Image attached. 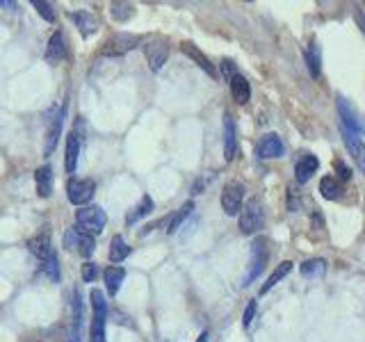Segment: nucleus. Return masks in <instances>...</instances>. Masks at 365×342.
<instances>
[{
  "instance_id": "obj_39",
  "label": "nucleus",
  "mask_w": 365,
  "mask_h": 342,
  "mask_svg": "<svg viewBox=\"0 0 365 342\" xmlns=\"http://www.w3.org/2000/svg\"><path fill=\"white\" fill-rule=\"evenodd\" d=\"M0 7H9V9H16V3H11V0H0Z\"/></svg>"
},
{
  "instance_id": "obj_31",
  "label": "nucleus",
  "mask_w": 365,
  "mask_h": 342,
  "mask_svg": "<svg viewBox=\"0 0 365 342\" xmlns=\"http://www.w3.org/2000/svg\"><path fill=\"white\" fill-rule=\"evenodd\" d=\"M41 274H46V276H48L53 283L60 281V265H57V254H55V251L41 262Z\"/></svg>"
},
{
  "instance_id": "obj_11",
  "label": "nucleus",
  "mask_w": 365,
  "mask_h": 342,
  "mask_svg": "<svg viewBox=\"0 0 365 342\" xmlns=\"http://www.w3.org/2000/svg\"><path fill=\"white\" fill-rule=\"evenodd\" d=\"M319 169V160L313 155V153H306L302 155L299 160H297V165H294V178L299 185H304V182H308L313 178V174Z\"/></svg>"
},
{
  "instance_id": "obj_21",
  "label": "nucleus",
  "mask_w": 365,
  "mask_h": 342,
  "mask_svg": "<svg viewBox=\"0 0 365 342\" xmlns=\"http://www.w3.org/2000/svg\"><path fill=\"white\" fill-rule=\"evenodd\" d=\"M123 279H125V269L123 267H108L106 269V274H103V281H106V290H108L110 296H114L119 292Z\"/></svg>"
},
{
  "instance_id": "obj_33",
  "label": "nucleus",
  "mask_w": 365,
  "mask_h": 342,
  "mask_svg": "<svg viewBox=\"0 0 365 342\" xmlns=\"http://www.w3.org/2000/svg\"><path fill=\"white\" fill-rule=\"evenodd\" d=\"M32 7L39 11V16L41 19H46V21H55V9H53V5L51 3H46V0H32Z\"/></svg>"
},
{
  "instance_id": "obj_37",
  "label": "nucleus",
  "mask_w": 365,
  "mask_h": 342,
  "mask_svg": "<svg viewBox=\"0 0 365 342\" xmlns=\"http://www.w3.org/2000/svg\"><path fill=\"white\" fill-rule=\"evenodd\" d=\"M334 169L338 171L340 180H349V178H351V169H349L345 162H342V160H336V162H334Z\"/></svg>"
},
{
  "instance_id": "obj_30",
  "label": "nucleus",
  "mask_w": 365,
  "mask_h": 342,
  "mask_svg": "<svg viewBox=\"0 0 365 342\" xmlns=\"http://www.w3.org/2000/svg\"><path fill=\"white\" fill-rule=\"evenodd\" d=\"M324 271H327V260H322V258H313V260L302 262V274H304V276L315 279V276H322Z\"/></svg>"
},
{
  "instance_id": "obj_26",
  "label": "nucleus",
  "mask_w": 365,
  "mask_h": 342,
  "mask_svg": "<svg viewBox=\"0 0 365 342\" xmlns=\"http://www.w3.org/2000/svg\"><path fill=\"white\" fill-rule=\"evenodd\" d=\"M110 14H112L114 21L125 23V21H130L135 16V5H130V3H110Z\"/></svg>"
},
{
  "instance_id": "obj_7",
  "label": "nucleus",
  "mask_w": 365,
  "mask_h": 342,
  "mask_svg": "<svg viewBox=\"0 0 365 342\" xmlns=\"http://www.w3.org/2000/svg\"><path fill=\"white\" fill-rule=\"evenodd\" d=\"M242 199H245V185L237 180H228L222 192V208L228 217H235L242 210Z\"/></svg>"
},
{
  "instance_id": "obj_18",
  "label": "nucleus",
  "mask_w": 365,
  "mask_h": 342,
  "mask_svg": "<svg viewBox=\"0 0 365 342\" xmlns=\"http://www.w3.org/2000/svg\"><path fill=\"white\" fill-rule=\"evenodd\" d=\"M28 249H30V254L37 258L39 262H43L46 258H48L53 254V247H51V237L48 233H39V235H34L30 242H28Z\"/></svg>"
},
{
  "instance_id": "obj_24",
  "label": "nucleus",
  "mask_w": 365,
  "mask_h": 342,
  "mask_svg": "<svg viewBox=\"0 0 365 342\" xmlns=\"http://www.w3.org/2000/svg\"><path fill=\"white\" fill-rule=\"evenodd\" d=\"M153 212V199L151 197H142V201L135 205L133 208V212H128V217H125V224H135V222H140L142 217H146V214H151Z\"/></svg>"
},
{
  "instance_id": "obj_40",
  "label": "nucleus",
  "mask_w": 365,
  "mask_h": 342,
  "mask_svg": "<svg viewBox=\"0 0 365 342\" xmlns=\"http://www.w3.org/2000/svg\"><path fill=\"white\" fill-rule=\"evenodd\" d=\"M197 342H208V331H201V336L197 338Z\"/></svg>"
},
{
  "instance_id": "obj_22",
  "label": "nucleus",
  "mask_w": 365,
  "mask_h": 342,
  "mask_svg": "<svg viewBox=\"0 0 365 342\" xmlns=\"http://www.w3.org/2000/svg\"><path fill=\"white\" fill-rule=\"evenodd\" d=\"M319 192H322L324 199L338 201L342 197V182L336 176H324L322 180H319Z\"/></svg>"
},
{
  "instance_id": "obj_19",
  "label": "nucleus",
  "mask_w": 365,
  "mask_h": 342,
  "mask_svg": "<svg viewBox=\"0 0 365 342\" xmlns=\"http://www.w3.org/2000/svg\"><path fill=\"white\" fill-rule=\"evenodd\" d=\"M34 185H37V194L41 199H48L53 192V169L48 165L39 167L34 171Z\"/></svg>"
},
{
  "instance_id": "obj_35",
  "label": "nucleus",
  "mask_w": 365,
  "mask_h": 342,
  "mask_svg": "<svg viewBox=\"0 0 365 342\" xmlns=\"http://www.w3.org/2000/svg\"><path fill=\"white\" fill-rule=\"evenodd\" d=\"M78 235H80V231H78V226L73 228H68V231L64 233V247L68 249V251H76V244H78Z\"/></svg>"
},
{
  "instance_id": "obj_9",
  "label": "nucleus",
  "mask_w": 365,
  "mask_h": 342,
  "mask_svg": "<svg viewBox=\"0 0 365 342\" xmlns=\"http://www.w3.org/2000/svg\"><path fill=\"white\" fill-rule=\"evenodd\" d=\"M283 153H285V146L277 133H267L258 142V157L262 160H277V157H283Z\"/></svg>"
},
{
  "instance_id": "obj_27",
  "label": "nucleus",
  "mask_w": 365,
  "mask_h": 342,
  "mask_svg": "<svg viewBox=\"0 0 365 342\" xmlns=\"http://www.w3.org/2000/svg\"><path fill=\"white\" fill-rule=\"evenodd\" d=\"M78 231H80V228H78ZM76 251H78V254L83 256V258H91V256H94V251H96V239L91 237V235H87V233L80 231Z\"/></svg>"
},
{
  "instance_id": "obj_1",
  "label": "nucleus",
  "mask_w": 365,
  "mask_h": 342,
  "mask_svg": "<svg viewBox=\"0 0 365 342\" xmlns=\"http://www.w3.org/2000/svg\"><path fill=\"white\" fill-rule=\"evenodd\" d=\"M76 222H78L80 231L94 237V235L103 233V228H106V224H108V214L101 205H85V208L78 210Z\"/></svg>"
},
{
  "instance_id": "obj_2",
  "label": "nucleus",
  "mask_w": 365,
  "mask_h": 342,
  "mask_svg": "<svg viewBox=\"0 0 365 342\" xmlns=\"http://www.w3.org/2000/svg\"><path fill=\"white\" fill-rule=\"evenodd\" d=\"M269 260V239L267 237H256L254 244H251V258H249V269H247V276L242 285H251L254 283L262 269H265Z\"/></svg>"
},
{
  "instance_id": "obj_3",
  "label": "nucleus",
  "mask_w": 365,
  "mask_h": 342,
  "mask_svg": "<svg viewBox=\"0 0 365 342\" xmlns=\"http://www.w3.org/2000/svg\"><path fill=\"white\" fill-rule=\"evenodd\" d=\"M64 114H66V105H57L51 110V114L46 117V137H43V155H51L55 151L57 142H60L62 135V125H64Z\"/></svg>"
},
{
  "instance_id": "obj_28",
  "label": "nucleus",
  "mask_w": 365,
  "mask_h": 342,
  "mask_svg": "<svg viewBox=\"0 0 365 342\" xmlns=\"http://www.w3.org/2000/svg\"><path fill=\"white\" fill-rule=\"evenodd\" d=\"M192 210H194V201H187L185 205H182V208L174 214V217H171V222H169V228H167V233L169 235H174L176 231H178V228L182 226V222H185L187 219V217L192 214Z\"/></svg>"
},
{
  "instance_id": "obj_38",
  "label": "nucleus",
  "mask_w": 365,
  "mask_h": 342,
  "mask_svg": "<svg viewBox=\"0 0 365 342\" xmlns=\"http://www.w3.org/2000/svg\"><path fill=\"white\" fill-rule=\"evenodd\" d=\"M222 73H224V78H226V80H231V78L237 73L231 60H224V62H222Z\"/></svg>"
},
{
  "instance_id": "obj_29",
  "label": "nucleus",
  "mask_w": 365,
  "mask_h": 342,
  "mask_svg": "<svg viewBox=\"0 0 365 342\" xmlns=\"http://www.w3.org/2000/svg\"><path fill=\"white\" fill-rule=\"evenodd\" d=\"M89 301H91V308H94V317H101V319L108 317V301H106V294L101 290H91Z\"/></svg>"
},
{
  "instance_id": "obj_6",
  "label": "nucleus",
  "mask_w": 365,
  "mask_h": 342,
  "mask_svg": "<svg viewBox=\"0 0 365 342\" xmlns=\"http://www.w3.org/2000/svg\"><path fill=\"white\" fill-rule=\"evenodd\" d=\"M96 192V182L89 178H68L66 182V199L73 205H87Z\"/></svg>"
},
{
  "instance_id": "obj_32",
  "label": "nucleus",
  "mask_w": 365,
  "mask_h": 342,
  "mask_svg": "<svg viewBox=\"0 0 365 342\" xmlns=\"http://www.w3.org/2000/svg\"><path fill=\"white\" fill-rule=\"evenodd\" d=\"M89 342H108L106 340V319L91 317V324H89Z\"/></svg>"
},
{
  "instance_id": "obj_25",
  "label": "nucleus",
  "mask_w": 365,
  "mask_h": 342,
  "mask_svg": "<svg viewBox=\"0 0 365 342\" xmlns=\"http://www.w3.org/2000/svg\"><path fill=\"white\" fill-rule=\"evenodd\" d=\"M128 254H130V247L125 244V239L121 235H114L112 242H110V260L121 262V260L128 258Z\"/></svg>"
},
{
  "instance_id": "obj_20",
  "label": "nucleus",
  "mask_w": 365,
  "mask_h": 342,
  "mask_svg": "<svg viewBox=\"0 0 365 342\" xmlns=\"http://www.w3.org/2000/svg\"><path fill=\"white\" fill-rule=\"evenodd\" d=\"M306 66H308V71H311L313 78H319V73H322V48H319L317 41L308 43V48H306Z\"/></svg>"
},
{
  "instance_id": "obj_23",
  "label": "nucleus",
  "mask_w": 365,
  "mask_h": 342,
  "mask_svg": "<svg viewBox=\"0 0 365 342\" xmlns=\"http://www.w3.org/2000/svg\"><path fill=\"white\" fill-rule=\"evenodd\" d=\"M292 269V262L290 260H283L281 262V265H277V269H274L272 274H269V279H267V283L265 285H262V288H260V294H267L272 288H274V285H279V281L281 279H285V276H288V271Z\"/></svg>"
},
{
  "instance_id": "obj_4",
  "label": "nucleus",
  "mask_w": 365,
  "mask_h": 342,
  "mask_svg": "<svg viewBox=\"0 0 365 342\" xmlns=\"http://www.w3.org/2000/svg\"><path fill=\"white\" fill-rule=\"evenodd\" d=\"M262 226H265V210H262V203L258 199H249L242 205V210H240V228H242V233L254 235Z\"/></svg>"
},
{
  "instance_id": "obj_8",
  "label": "nucleus",
  "mask_w": 365,
  "mask_h": 342,
  "mask_svg": "<svg viewBox=\"0 0 365 342\" xmlns=\"http://www.w3.org/2000/svg\"><path fill=\"white\" fill-rule=\"evenodd\" d=\"M169 57V41L165 37H153L146 41V60H148V66H151V71H160V68L165 66Z\"/></svg>"
},
{
  "instance_id": "obj_13",
  "label": "nucleus",
  "mask_w": 365,
  "mask_h": 342,
  "mask_svg": "<svg viewBox=\"0 0 365 342\" xmlns=\"http://www.w3.org/2000/svg\"><path fill=\"white\" fill-rule=\"evenodd\" d=\"M237 153V133L231 114H224V157L226 162H231Z\"/></svg>"
},
{
  "instance_id": "obj_5",
  "label": "nucleus",
  "mask_w": 365,
  "mask_h": 342,
  "mask_svg": "<svg viewBox=\"0 0 365 342\" xmlns=\"http://www.w3.org/2000/svg\"><path fill=\"white\" fill-rule=\"evenodd\" d=\"M144 39L140 37V34H128V32H121V34H114V37H110L106 41V46H103L101 55L106 57H119V55H125L130 53L133 48H137Z\"/></svg>"
},
{
  "instance_id": "obj_16",
  "label": "nucleus",
  "mask_w": 365,
  "mask_h": 342,
  "mask_svg": "<svg viewBox=\"0 0 365 342\" xmlns=\"http://www.w3.org/2000/svg\"><path fill=\"white\" fill-rule=\"evenodd\" d=\"M68 19H71L76 26H78V30H80V34L83 37H89V34H94L96 32V28H98V21H96V16L91 14V11H85V9H80V11H71L68 14Z\"/></svg>"
},
{
  "instance_id": "obj_36",
  "label": "nucleus",
  "mask_w": 365,
  "mask_h": 342,
  "mask_svg": "<svg viewBox=\"0 0 365 342\" xmlns=\"http://www.w3.org/2000/svg\"><path fill=\"white\" fill-rule=\"evenodd\" d=\"M256 308H258V301H256V299H251L249 306H247V311H245V317H242V324H245V326H249L251 322H254Z\"/></svg>"
},
{
  "instance_id": "obj_12",
  "label": "nucleus",
  "mask_w": 365,
  "mask_h": 342,
  "mask_svg": "<svg viewBox=\"0 0 365 342\" xmlns=\"http://www.w3.org/2000/svg\"><path fill=\"white\" fill-rule=\"evenodd\" d=\"M180 51L182 53H185L187 57H190V60L194 62V64H197L199 68H203V71L205 73H208L210 78H217V68L212 66V62L208 60V57H205L199 48H197V46H194L192 41H182L180 43Z\"/></svg>"
},
{
  "instance_id": "obj_10",
  "label": "nucleus",
  "mask_w": 365,
  "mask_h": 342,
  "mask_svg": "<svg viewBox=\"0 0 365 342\" xmlns=\"http://www.w3.org/2000/svg\"><path fill=\"white\" fill-rule=\"evenodd\" d=\"M338 117H340V130H351V133H363V125L356 117V112L345 98H338Z\"/></svg>"
},
{
  "instance_id": "obj_15",
  "label": "nucleus",
  "mask_w": 365,
  "mask_h": 342,
  "mask_svg": "<svg viewBox=\"0 0 365 342\" xmlns=\"http://www.w3.org/2000/svg\"><path fill=\"white\" fill-rule=\"evenodd\" d=\"M46 60L51 64H60L62 60H66V41L64 34L57 30L53 37L48 39V48H46Z\"/></svg>"
},
{
  "instance_id": "obj_34",
  "label": "nucleus",
  "mask_w": 365,
  "mask_h": 342,
  "mask_svg": "<svg viewBox=\"0 0 365 342\" xmlns=\"http://www.w3.org/2000/svg\"><path fill=\"white\" fill-rule=\"evenodd\" d=\"M80 276H83V281L85 283H94L96 281V276H98V267L94 265V262H85L83 265V269H80Z\"/></svg>"
},
{
  "instance_id": "obj_17",
  "label": "nucleus",
  "mask_w": 365,
  "mask_h": 342,
  "mask_svg": "<svg viewBox=\"0 0 365 342\" xmlns=\"http://www.w3.org/2000/svg\"><path fill=\"white\" fill-rule=\"evenodd\" d=\"M228 85H231V96L237 105H245L251 98V87H249V80L242 76V73H235L231 80H228Z\"/></svg>"
},
{
  "instance_id": "obj_14",
  "label": "nucleus",
  "mask_w": 365,
  "mask_h": 342,
  "mask_svg": "<svg viewBox=\"0 0 365 342\" xmlns=\"http://www.w3.org/2000/svg\"><path fill=\"white\" fill-rule=\"evenodd\" d=\"M78 155H80V135L71 130L66 135V155H64V169L66 174H76L78 169Z\"/></svg>"
}]
</instances>
